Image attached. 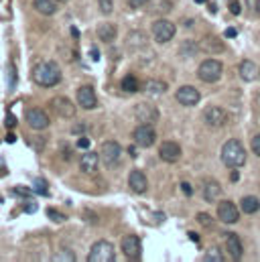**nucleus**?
Listing matches in <instances>:
<instances>
[{"instance_id": "obj_1", "label": "nucleus", "mask_w": 260, "mask_h": 262, "mask_svg": "<svg viewBox=\"0 0 260 262\" xmlns=\"http://www.w3.org/2000/svg\"><path fill=\"white\" fill-rule=\"evenodd\" d=\"M33 79L41 88H53L61 81V69L55 61H41L33 69Z\"/></svg>"}, {"instance_id": "obj_2", "label": "nucleus", "mask_w": 260, "mask_h": 262, "mask_svg": "<svg viewBox=\"0 0 260 262\" xmlns=\"http://www.w3.org/2000/svg\"><path fill=\"white\" fill-rule=\"evenodd\" d=\"M222 161L230 169H240L246 163V150H244L242 142L236 138H230L222 148Z\"/></svg>"}, {"instance_id": "obj_3", "label": "nucleus", "mask_w": 260, "mask_h": 262, "mask_svg": "<svg viewBox=\"0 0 260 262\" xmlns=\"http://www.w3.org/2000/svg\"><path fill=\"white\" fill-rule=\"evenodd\" d=\"M120 157H122V148L116 140H106L100 148V159L108 169H114L120 165Z\"/></svg>"}, {"instance_id": "obj_4", "label": "nucleus", "mask_w": 260, "mask_h": 262, "mask_svg": "<svg viewBox=\"0 0 260 262\" xmlns=\"http://www.w3.org/2000/svg\"><path fill=\"white\" fill-rule=\"evenodd\" d=\"M222 71H224V66H222V61H218V59H205L201 66L197 67V75H199V79L205 81V83H215V81H220Z\"/></svg>"}, {"instance_id": "obj_5", "label": "nucleus", "mask_w": 260, "mask_h": 262, "mask_svg": "<svg viewBox=\"0 0 260 262\" xmlns=\"http://www.w3.org/2000/svg\"><path fill=\"white\" fill-rule=\"evenodd\" d=\"M175 33H177V27L167 18H159L153 23V39L157 43H169L175 37Z\"/></svg>"}, {"instance_id": "obj_6", "label": "nucleus", "mask_w": 260, "mask_h": 262, "mask_svg": "<svg viewBox=\"0 0 260 262\" xmlns=\"http://www.w3.org/2000/svg\"><path fill=\"white\" fill-rule=\"evenodd\" d=\"M116 256H114V246L106 240H100L92 246L90 250V256H88V262H114Z\"/></svg>"}, {"instance_id": "obj_7", "label": "nucleus", "mask_w": 260, "mask_h": 262, "mask_svg": "<svg viewBox=\"0 0 260 262\" xmlns=\"http://www.w3.org/2000/svg\"><path fill=\"white\" fill-rule=\"evenodd\" d=\"M132 136H134V142H136L138 146L148 148V146H153L155 140H157V130L153 128V124H144V122H140V126L134 128Z\"/></svg>"}, {"instance_id": "obj_8", "label": "nucleus", "mask_w": 260, "mask_h": 262, "mask_svg": "<svg viewBox=\"0 0 260 262\" xmlns=\"http://www.w3.org/2000/svg\"><path fill=\"white\" fill-rule=\"evenodd\" d=\"M49 108L59 116V118H65V120H69V118H73L75 116V106H73V102L69 100V98H65V96H57V98H53L51 102H49Z\"/></svg>"}, {"instance_id": "obj_9", "label": "nucleus", "mask_w": 260, "mask_h": 262, "mask_svg": "<svg viewBox=\"0 0 260 262\" xmlns=\"http://www.w3.org/2000/svg\"><path fill=\"white\" fill-rule=\"evenodd\" d=\"M203 120H205V124L209 128H222L228 122V112L224 108H220V106H209L203 112Z\"/></svg>"}, {"instance_id": "obj_10", "label": "nucleus", "mask_w": 260, "mask_h": 262, "mask_svg": "<svg viewBox=\"0 0 260 262\" xmlns=\"http://www.w3.org/2000/svg\"><path fill=\"white\" fill-rule=\"evenodd\" d=\"M218 217L224 224H236L240 220V207H236L234 201H220L218 203Z\"/></svg>"}, {"instance_id": "obj_11", "label": "nucleus", "mask_w": 260, "mask_h": 262, "mask_svg": "<svg viewBox=\"0 0 260 262\" xmlns=\"http://www.w3.org/2000/svg\"><path fill=\"white\" fill-rule=\"evenodd\" d=\"M159 157H161V161H165V163H177V161L181 159V146H179V142H175V140H165V142L159 146Z\"/></svg>"}, {"instance_id": "obj_12", "label": "nucleus", "mask_w": 260, "mask_h": 262, "mask_svg": "<svg viewBox=\"0 0 260 262\" xmlns=\"http://www.w3.org/2000/svg\"><path fill=\"white\" fill-rule=\"evenodd\" d=\"M175 98H177V102H179L181 106L191 108V106H197V104H199L201 94L197 92V88H193V85H183V88H179V90H177Z\"/></svg>"}, {"instance_id": "obj_13", "label": "nucleus", "mask_w": 260, "mask_h": 262, "mask_svg": "<svg viewBox=\"0 0 260 262\" xmlns=\"http://www.w3.org/2000/svg\"><path fill=\"white\" fill-rule=\"evenodd\" d=\"M75 98H77V104H79L83 110H94V108L98 106V96H96V92H94L92 85H81V88L77 90Z\"/></svg>"}, {"instance_id": "obj_14", "label": "nucleus", "mask_w": 260, "mask_h": 262, "mask_svg": "<svg viewBox=\"0 0 260 262\" xmlns=\"http://www.w3.org/2000/svg\"><path fill=\"white\" fill-rule=\"evenodd\" d=\"M27 124L33 128V130H45L49 126V116L41 110V108H31L27 112Z\"/></svg>"}, {"instance_id": "obj_15", "label": "nucleus", "mask_w": 260, "mask_h": 262, "mask_svg": "<svg viewBox=\"0 0 260 262\" xmlns=\"http://www.w3.org/2000/svg\"><path fill=\"white\" fill-rule=\"evenodd\" d=\"M122 252L128 260H140L142 254V246H140V238L138 236H126L122 238Z\"/></svg>"}, {"instance_id": "obj_16", "label": "nucleus", "mask_w": 260, "mask_h": 262, "mask_svg": "<svg viewBox=\"0 0 260 262\" xmlns=\"http://www.w3.org/2000/svg\"><path fill=\"white\" fill-rule=\"evenodd\" d=\"M134 112H136V118H138L140 122H144V124H155V122L159 120V110H157L155 106L146 104V102L138 104V106L134 108Z\"/></svg>"}, {"instance_id": "obj_17", "label": "nucleus", "mask_w": 260, "mask_h": 262, "mask_svg": "<svg viewBox=\"0 0 260 262\" xmlns=\"http://www.w3.org/2000/svg\"><path fill=\"white\" fill-rule=\"evenodd\" d=\"M98 167H100V155L98 152H83L81 155V159H79V169H81V173H85V175H94L96 171H98Z\"/></svg>"}, {"instance_id": "obj_18", "label": "nucleus", "mask_w": 260, "mask_h": 262, "mask_svg": "<svg viewBox=\"0 0 260 262\" xmlns=\"http://www.w3.org/2000/svg\"><path fill=\"white\" fill-rule=\"evenodd\" d=\"M222 193H224V191H222V185H220L215 179H207V181L203 183L201 195H203V199H205L207 203H218Z\"/></svg>"}, {"instance_id": "obj_19", "label": "nucleus", "mask_w": 260, "mask_h": 262, "mask_svg": "<svg viewBox=\"0 0 260 262\" xmlns=\"http://www.w3.org/2000/svg\"><path fill=\"white\" fill-rule=\"evenodd\" d=\"M224 240H226V248H228V252H230V256L234 258V260H240L242 258V254H244V248H242V242H240V238L236 236V234H224Z\"/></svg>"}, {"instance_id": "obj_20", "label": "nucleus", "mask_w": 260, "mask_h": 262, "mask_svg": "<svg viewBox=\"0 0 260 262\" xmlns=\"http://www.w3.org/2000/svg\"><path fill=\"white\" fill-rule=\"evenodd\" d=\"M128 185L134 193H144V191L148 189V181H146L144 173H142V171H138V169H134V171L130 173Z\"/></svg>"}, {"instance_id": "obj_21", "label": "nucleus", "mask_w": 260, "mask_h": 262, "mask_svg": "<svg viewBox=\"0 0 260 262\" xmlns=\"http://www.w3.org/2000/svg\"><path fill=\"white\" fill-rule=\"evenodd\" d=\"M199 47L203 49V51H207V53H211V55H218V53H224L226 51V45L218 39V37H203V41L199 43Z\"/></svg>"}, {"instance_id": "obj_22", "label": "nucleus", "mask_w": 260, "mask_h": 262, "mask_svg": "<svg viewBox=\"0 0 260 262\" xmlns=\"http://www.w3.org/2000/svg\"><path fill=\"white\" fill-rule=\"evenodd\" d=\"M98 37H100V41H104V43H112V41L118 37V31H116V27H114L112 23H102V25L98 27Z\"/></svg>"}, {"instance_id": "obj_23", "label": "nucleus", "mask_w": 260, "mask_h": 262, "mask_svg": "<svg viewBox=\"0 0 260 262\" xmlns=\"http://www.w3.org/2000/svg\"><path fill=\"white\" fill-rule=\"evenodd\" d=\"M240 77L244 79V81H252V79H256V75H258L260 69H256V63L254 61H250V59H244L242 63H240Z\"/></svg>"}, {"instance_id": "obj_24", "label": "nucleus", "mask_w": 260, "mask_h": 262, "mask_svg": "<svg viewBox=\"0 0 260 262\" xmlns=\"http://www.w3.org/2000/svg\"><path fill=\"white\" fill-rule=\"evenodd\" d=\"M144 92L148 96H163L167 92V83L163 79H146L144 83Z\"/></svg>"}, {"instance_id": "obj_25", "label": "nucleus", "mask_w": 260, "mask_h": 262, "mask_svg": "<svg viewBox=\"0 0 260 262\" xmlns=\"http://www.w3.org/2000/svg\"><path fill=\"white\" fill-rule=\"evenodd\" d=\"M171 8H173L171 0H148L150 14H167V12H171Z\"/></svg>"}, {"instance_id": "obj_26", "label": "nucleus", "mask_w": 260, "mask_h": 262, "mask_svg": "<svg viewBox=\"0 0 260 262\" xmlns=\"http://www.w3.org/2000/svg\"><path fill=\"white\" fill-rule=\"evenodd\" d=\"M33 6H35L37 12H41L45 16H51L57 10V2L55 0H33Z\"/></svg>"}, {"instance_id": "obj_27", "label": "nucleus", "mask_w": 260, "mask_h": 262, "mask_svg": "<svg viewBox=\"0 0 260 262\" xmlns=\"http://www.w3.org/2000/svg\"><path fill=\"white\" fill-rule=\"evenodd\" d=\"M240 209L244 211V213H256L260 209V199L258 197H254V195H246V197H242V201H240Z\"/></svg>"}, {"instance_id": "obj_28", "label": "nucleus", "mask_w": 260, "mask_h": 262, "mask_svg": "<svg viewBox=\"0 0 260 262\" xmlns=\"http://www.w3.org/2000/svg\"><path fill=\"white\" fill-rule=\"evenodd\" d=\"M120 88H122V92H128V94H136L138 90H140V83H138V79L134 77V75H126L122 81H120Z\"/></svg>"}, {"instance_id": "obj_29", "label": "nucleus", "mask_w": 260, "mask_h": 262, "mask_svg": "<svg viewBox=\"0 0 260 262\" xmlns=\"http://www.w3.org/2000/svg\"><path fill=\"white\" fill-rule=\"evenodd\" d=\"M199 49H201V47H197V43H195V41H183V43H181L179 53H181L183 57H185V55H187V57H191V55H195Z\"/></svg>"}, {"instance_id": "obj_30", "label": "nucleus", "mask_w": 260, "mask_h": 262, "mask_svg": "<svg viewBox=\"0 0 260 262\" xmlns=\"http://www.w3.org/2000/svg\"><path fill=\"white\" fill-rule=\"evenodd\" d=\"M205 262H224V254H222V250L218 248V246H213V248H209L207 252H205Z\"/></svg>"}, {"instance_id": "obj_31", "label": "nucleus", "mask_w": 260, "mask_h": 262, "mask_svg": "<svg viewBox=\"0 0 260 262\" xmlns=\"http://www.w3.org/2000/svg\"><path fill=\"white\" fill-rule=\"evenodd\" d=\"M53 260L55 262H75V252L71 250H57L53 254Z\"/></svg>"}, {"instance_id": "obj_32", "label": "nucleus", "mask_w": 260, "mask_h": 262, "mask_svg": "<svg viewBox=\"0 0 260 262\" xmlns=\"http://www.w3.org/2000/svg\"><path fill=\"white\" fill-rule=\"evenodd\" d=\"M35 191L39 193V195H49V187H47V181L43 179V177H37L35 179Z\"/></svg>"}, {"instance_id": "obj_33", "label": "nucleus", "mask_w": 260, "mask_h": 262, "mask_svg": "<svg viewBox=\"0 0 260 262\" xmlns=\"http://www.w3.org/2000/svg\"><path fill=\"white\" fill-rule=\"evenodd\" d=\"M246 8L250 16H260V0H246Z\"/></svg>"}, {"instance_id": "obj_34", "label": "nucleus", "mask_w": 260, "mask_h": 262, "mask_svg": "<svg viewBox=\"0 0 260 262\" xmlns=\"http://www.w3.org/2000/svg\"><path fill=\"white\" fill-rule=\"evenodd\" d=\"M98 6L104 14H110L114 10V0H98Z\"/></svg>"}, {"instance_id": "obj_35", "label": "nucleus", "mask_w": 260, "mask_h": 262, "mask_svg": "<svg viewBox=\"0 0 260 262\" xmlns=\"http://www.w3.org/2000/svg\"><path fill=\"white\" fill-rule=\"evenodd\" d=\"M47 215H49V220H53V222H65V220H67L63 213L55 211V207H47Z\"/></svg>"}, {"instance_id": "obj_36", "label": "nucleus", "mask_w": 260, "mask_h": 262, "mask_svg": "<svg viewBox=\"0 0 260 262\" xmlns=\"http://www.w3.org/2000/svg\"><path fill=\"white\" fill-rule=\"evenodd\" d=\"M197 222H199V224H203L205 228H213V226H215V222H213L207 213H197Z\"/></svg>"}, {"instance_id": "obj_37", "label": "nucleus", "mask_w": 260, "mask_h": 262, "mask_svg": "<svg viewBox=\"0 0 260 262\" xmlns=\"http://www.w3.org/2000/svg\"><path fill=\"white\" fill-rule=\"evenodd\" d=\"M252 152L260 157V134H256L254 138H252Z\"/></svg>"}, {"instance_id": "obj_38", "label": "nucleus", "mask_w": 260, "mask_h": 262, "mask_svg": "<svg viewBox=\"0 0 260 262\" xmlns=\"http://www.w3.org/2000/svg\"><path fill=\"white\" fill-rule=\"evenodd\" d=\"M240 10H242L240 2H238V0H232V2H230V12H232V14H240Z\"/></svg>"}, {"instance_id": "obj_39", "label": "nucleus", "mask_w": 260, "mask_h": 262, "mask_svg": "<svg viewBox=\"0 0 260 262\" xmlns=\"http://www.w3.org/2000/svg\"><path fill=\"white\" fill-rule=\"evenodd\" d=\"M90 144H92V142H90V138H88V136H81V138L77 140V146H79V148H83V150H85V148H90Z\"/></svg>"}, {"instance_id": "obj_40", "label": "nucleus", "mask_w": 260, "mask_h": 262, "mask_svg": "<svg viewBox=\"0 0 260 262\" xmlns=\"http://www.w3.org/2000/svg\"><path fill=\"white\" fill-rule=\"evenodd\" d=\"M128 4L132 8H142V6L148 4V0H128Z\"/></svg>"}, {"instance_id": "obj_41", "label": "nucleus", "mask_w": 260, "mask_h": 262, "mask_svg": "<svg viewBox=\"0 0 260 262\" xmlns=\"http://www.w3.org/2000/svg\"><path fill=\"white\" fill-rule=\"evenodd\" d=\"M181 189H183V193H185L187 197L193 195V189H191V185H189V183H181Z\"/></svg>"}, {"instance_id": "obj_42", "label": "nucleus", "mask_w": 260, "mask_h": 262, "mask_svg": "<svg viewBox=\"0 0 260 262\" xmlns=\"http://www.w3.org/2000/svg\"><path fill=\"white\" fill-rule=\"evenodd\" d=\"M4 124H6V126H8V128H12V126H14V124H16V118H14V116H12V114H8V116H6V120H4Z\"/></svg>"}, {"instance_id": "obj_43", "label": "nucleus", "mask_w": 260, "mask_h": 262, "mask_svg": "<svg viewBox=\"0 0 260 262\" xmlns=\"http://www.w3.org/2000/svg\"><path fill=\"white\" fill-rule=\"evenodd\" d=\"M85 130H88V126H85V124H77L75 128H71V132H73V134H83Z\"/></svg>"}, {"instance_id": "obj_44", "label": "nucleus", "mask_w": 260, "mask_h": 262, "mask_svg": "<svg viewBox=\"0 0 260 262\" xmlns=\"http://www.w3.org/2000/svg\"><path fill=\"white\" fill-rule=\"evenodd\" d=\"M230 181H232V183H238V181H240V173H238V169H232V175H230Z\"/></svg>"}, {"instance_id": "obj_45", "label": "nucleus", "mask_w": 260, "mask_h": 262, "mask_svg": "<svg viewBox=\"0 0 260 262\" xmlns=\"http://www.w3.org/2000/svg\"><path fill=\"white\" fill-rule=\"evenodd\" d=\"M14 191H16V195H29L31 193V189H27V187H14Z\"/></svg>"}, {"instance_id": "obj_46", "label": "nucleus", "mask_w": 260, "mask_h": 262, "mask_svg": "<svg viewBox=\"0 0 260 262\" xmlns=\"http://www.w3.org/2000/svg\"><path fill=\"white\" fill-rule=\"evenodd\" d=\"M236 35H238V31H236V29H232V27H230V29H226V37H236Z\"/></svg>"}, {"instance_id": "obj_47", "label": "nucleus", "mask_w": 260, "mask_h": 262, "mask_svg": "<svg viewBox=\"0 0 260 262\" xmlns=\"http://www.w3.org/2000/svg\"><path fill=\"white\" fill-rule=\"evenodd\" d=\"M189 238H191V240H195V242H197V240H199V236H197V234H193V232H191V234H189Z\"/></svg>"}, {"instance_id": "obj_48", "label": "nucleus", "mask_w": 260, "mask_h": 262, "mask_svg": "<svg viewBox=\"0 0 260 262\" xmlns=\"http://www.w3.org/2000/svg\"><path fill=\"white\" fill-rule=\"evenodd\" d=\"M256 104H258V108H260V92H258V98H256Z\"/></svg>"}, {"instance_id": "obj_49", "label": "nucleus", "mask_w": 260, "mask_h": 262, "mask_svg": "<svg viewBox=\"0 0 260 262\" xmlns=\"http://www.w3.org/2000/svg\"><path fill=\"white\" fill-rule=\"evenodd\" d=\"M195 2H197V4H201V2H205V0H195Z\"/></svg>"}, {"instance_id": "obj_50", "label": "nucleus", "mask_w": 260, "mask_h": 262, "mask_svg": "<svg viewBox=\"0 0 260 262\" xmlns=\"http://www.w3.org/2000/svg\"><path fill=\"white\" fill-rule=\"evenodd\" d=\"M59 2H67V0H59Z\"/></svg>"}, {"instance_id": "obj_51", "label": "nucleus", "mask_w": 260, "mask_h": 262, "mask_svg": "<svg viewBox=\"0 0 260 262\" xmlns=\"http://www.w3.org/2000/svg\"><path fill=\"white\" fill-rule=\"evenodd\" d=\"M258 75H260V71H258Z\"/></svg>"}]
</instances>
